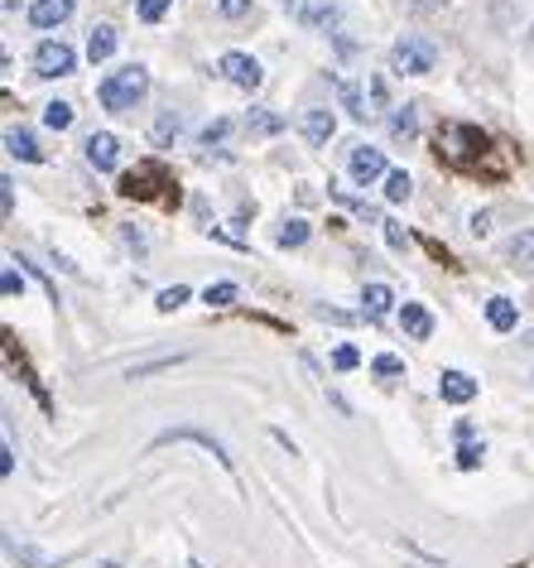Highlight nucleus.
Returning <instances> with one entry per match:
<instances>
[{
	"mask_svg": "<svg viewBox=\"0 0 534 568\" xmlns=\"http://www.w3.org/2000/svg\"><path fill=\"white\" fill-rule=\"evenodd\" d=\"M337 97H342V106H347L351 121H367L371 116V106H361V92L351 88V82H337Z\"/></svg>",
	"mask_w": 534,
	"mask_h": 568,
	"instance_id": "obj_21",
	"label": "nucleus"
},
{
	"mask_svg": "<svg viewBox=\"0 0 534 568\" xmlns=\"http://www.w3.org/2000/svg\"><path fill=\"white\" fill-rule=\"evenodd\" d=\"M34 73L39 78H68L78 73V53L63 44V39H44V44L34 49Z\"/></svg>",
	"mask_w": 534,
	"mask_h": 568,
	"instance_id": "obj_3",
	"label": "nucleus"
},
{
	"mask_svg": "<svg viewBox=\"0 0 534 568\" xmlns=\"http://www.w3.org/2000/svg\"><path fill=\"white\" fill-rule=\"evenodd\" d=\"M217 16L222 20H242V16H250V0H217Z\"/></svg>",
	"mask_w": 534,
	"mask_h": 568,
	"instance_id": "obj_30",
	"label": "nucleus"
},
{
	"mask_svg": "<svg viewBox=\"0 0 534 568\" xmlns=\"http://www.w3.org/2000/svg\"><path fill=\"white\" fill-rule=\"evenodd\" d=\"M458 453H462V458H458L462 467H476V463H482V448H476V444H462Z\"/></svg>",
	"mask_w": 534,
	"mask_h": 568,
	"instance_id": "obj_37",
	"label": "nucleus"
},
{
	"mask_svg": "<svg viewBox=\"0 0 534 568\" xmlns=\"http://www.w3.org/2000/svg\"><path fill=\"white\" fill-rule=\"evenodd\" d=\"M279 246H285V251H294V246H304V241H308V222L304 217H289L285 226H279Z\"/></svg>",
	"mask_w": 534,
	"mask_h": 568,
	"instance_id": "obj_22",
	"label": "nucleus"
},
{
	"mask_svg": "<svg viewBox=\"0 0 534 568\" xmlns=\"http://www.w3.org/2000/svg\"><path fill=\"white\" fill-rule=\"evenodd\" d=\"M102 568H121V564H102Z\"/></svg>",
	"mask_w": 534,
	"mask_h": 568,
	"instance_id": "obj_42",
	"label": "nucleus"
},
{
	"mask_svg": "<svg viewBox=\"0 0 534 568\" xmlns=\"http://www.w3.org/2000/svg\"><path fill=\"white\" fill-rule=\"evenodd\" d=\"M332 366H337V372H357V366H361V352L342 343V347L332 352Z\"/></svg>",
	"mask_w": 534,
	"mask_h": 568,
	"instance_id": "obj_29",
	"label": "nucleus"
},
{
	"mask_svg": "<svg viewBox=\"0 0 534 568\" xmlns=\"http://www.w3.org/2000/svg\"><path fill=\"white\" fill-rule=\"evenodd\" d=\"M501 255H505V265H511V270H530L534 265V226H530V232H515L501 246Z\"/></svg>",
	"mask_w": 534,
	"mask_h": 568,
	"instance_id": "obj_11",
	"label": "nucleus"
},
{
	"mask_svg": "<svg viewBox=\"0 0 534 568\" xmlns=\"http://www.w3.org/2000/svg\"><path fill=\"white\" fill-rule=\"evenodd\" d=\"M116 160H121V140L116 135H111V131L88 135V164L92 169H116Z\"/></svg>",
	"mask_w": 534,
	"mask_h": 568,
	"instance_id": "obj_9",
	"label": "nucleus"
},
{
	"mask_svg": "<svg viewBox=\"0 0 534 568\" xmlns=\"http://www.w3.org/2000/svg\"><path fill=\"white\" fill-rule=\"evenodd\" d=\"M486 323L496 333H511L515 323H520V314H515V304L511 300H486Z\"/></svg>",
	"mask_w": 534,
	"mask_h": 568,
	"instance_id": "obj_17",
	"label": "nucleus"
},
{
	"mask_svg": "<svg viewBox=\"0 0 534 568\" xmlns=\"http://www.w3.org/2000/svg\"><path fill=\"white\" fill-rule=\"evenodd\" d=\"M386 241H390V246H404V232H400V222H386Z\"/></svg>",
	"mask_w": 534,
	"mask_h": 568,
	"instance_id": "obj_40",
	"label": "nucleus"
},
{
	"mask_svg": "<svg viewBox=\"0 0 534 568\" xmlns=\"http://www.w3.org/2000/svg\"><path fill=\"white\" fill-rule=\"evenodd\" d=\"M227 135H232V121H213V125H203V145H222Z\"/></svg>",
	"mask_w": 534,
	"mask_h": 568,
	"instance_id": "obj_31",
	"label": "nucleus"
},
{
	"mask_svg": "<svg viewBox=\"0 0 534 568\" xmlns=\"http://www.w3.org/2000/svg\"><path fill=\"white\" fill-rule=\"evenodd\" d=\"M299 131H304L308 145H328L332 131H337V116L328 106H314V111H304V116H299Z\"/></svg>",
	"mask_w": 534,
	"mask_h": 568,
	"instance_id": "obj_7",
	"label": "nucleus"
},
{
	"mask_svg": "<svg viewBox=\"0 0 534 568\" xmlns=\"http://www.w3.org/2000/svg\"><path fill=\"white\" fill-rule=\"evenodd\" d=\"M178 135V116H160V121H154V140H160V145H164V140H174Z\"/></svg>",
	"mask_w": 534,
	"mask_h": 568,
	"instance_id": "obj_32",
	"label": "nucleus"
},
{
	"mask_svg": "<svg viewBox=\"0 0 534 568\" xmlns=\"http://www.w3.org/2000/svg\"><path fill=\"white\" fill-rule=\"evenodd\" d=\"M404 6H410V10H419V16H429V10H439L443 0H404Z\"/></svg>",
	"mask_w": 534,
	"mask_h": 568,
	"instance_id": "obj_38",
	"label": "nucleus"
},
{
	"mask_svg": "<svg viewBox=\"0 0 534 568\" xmlns=\"http://www.w3.org/2000/svg\"><path fill=\"white\" fill-rule=\"evenodd\" d=\"M222 78H227V82H236V88H242V92H256L260 88V82H265V68L256 63V59H250V53H222Z\"/></svg>",
	"mask_w": 534,
	"mask_h": 568,
	"instance_id": "obj_5",
	"label": "nucleus"
},
{
	"mask_svg": "<svg viewBox=\"0 0 534 568\" xmlns=\"http://www.w3.org/2000/svg\"><path fill=\"white\" fill-rule=\"evenodd\" d=\"M439 395H443L448 405H468L472 395H476V381L468 372H443L439 376Z\"/></svg>",
	"mask_w": 534,
	"mask_h": 568,
	"instance_id": "obj_10",
	"label": "nucleus"
},
{
	"mask_svg": "<svg viewBox=\"0 0 534 568\" xmlns=\"http://www.w3.org/2000/svg\"><path fill=\"white\" fill-rule=\"evenodd\" d=\"M0 207H6V217L16 212V183L10 179H0Z\"/></svg>",
	"mask_w": 534,
	"mask_h": 568,
	"instance_id": "obj_35",
	"label": "nucleus"
},
{
	"mask_svg": "<svg viewBox=\"0 0 534 568\" xmlns=\"http://www.w3.org/2000/svg\"><path fill=\"white\" fill-rule=\"evenodd\" d=\"M116 44H121V34L111 30V24H96L92 39H88V59H92V63H106L111 53H116Z\"/></svg>",
	"mask_w": 534,
	"mask_h": 568,
	"instance_id": "obj_15",
	"label": "nucleus"
},
{
	"mask_svg": "<svg viewBox=\"0 0 534 568\" xmlns=\"http://www.w3.org/2000/svg\"><path fill=\"white\" fill-rule=\"evenodd\" d=\"M16 554H20V559L30 564V568H53V559H44V554L30 549V545H16Z\"/></svg>",
	"mask_w": 534,
	"mask_h": 568,
	"instance_id": "obj_33",
	"label": "nucleus"
},
{
	"mask_svg": "<svg viewBox=\"0 0 534 568\" xmlns=\"http://www.w3.org/2000/svg\"><path fill=\"white\" fill-rule=\"evenodd\" d=\"M371 372H376V376H386V381H396V376H404V362H400V357H390V352H381V357L371 362Z\"/></svg>",
	"mask_w": 534,
	"mask_h": 568,
	"instance_id": "obj_28",
	"label": "nucleus"
},
{
	"mask_svg": "<svg viewBox=\"0 0 534 568\" xmlns=\"http://www.w3.org/2000/svg\"><path fill=\"white\" fill-rule=\"evenodd\" d=\"M164 444H198V448H207V453H213V458H217V463L232 473V453L222 448V438L203 434V429H193V424H178V429H164L160 438H154V448H164Z\"/></svg>",
	"mask_w": 534,
	"mask_h": 568,
	"instance_id": "obj_4",
	"label": "nucleus"
},
{
	"mask_svg": "<svg viewBox=\"0 0 534 568\" xmlns=\"http://www.w3.org/2000/svg\"><path fill=\"white\" fill-rule=\"evenodd\" d=\"M6 150L16 154V160H24V164H39L44 160V150H39V140H34V131H6Z\"/></svg>",
	"mask_w": 534,
	"mask_h": 568,
	"instance_id": "obj_13",
	"label": "nucleus"
},
{
	"mask_svg": "<svg viewBox=\"0 0 534 568\" xmlns=\"http://www.w3.org/2000/svg\"><path fill=\"white\" fill-rule=\"evenodd\" d=\"M44 125L49 131H68V125H73V102H49L44 106Z\"/></svg>",
	"mask_w": 534,
	"mask_h": 568,
	"instance_id": "obj_24",
	"label": "nucleus"
},
{
	"mask_svg": "<svg viewBox=\"0 0 534 568\" xmlns=\"http://www.w3.org/2000/svg\"><path fill=\"white\" fill-rule=\"evenodd\" d=\"M0 290L16 300V294H24V280H20V270H6V280H0Z\"/></svg>",
	"mask_w": 534,
	"mask_h": 568,
	"instance_id": "obj_34",
	"label": "nucleus"
},
{
	"mask_svg": "<svg viewBox=\"0 0 534 568\" xmlns=\"http://www.w3.org/2000/svg\"><path fill=\"white\" fill-rule=\"evenodd\" d=\"M525 347H534V333H530V337H525Z\"/></svg>",
	"mask_w": 534,
	"mask_h": 568,
	"instance_id": "obj_41",
	"label": "nucleus"
},
{
	"mask_svg": "<svg viewBox=\"0 0 534 568\" xmlns=\"http://www.w3.org/2000/svg\"><path fill=\"white\" fill-rule=\"evenodd\" d=\"M491 232V217H486V212H476V217H472V236H486Z\"/></svg>",
	"mask_w": 534,
	"mask_h": 568,
	"instance_id": "obj_39",
	"label": "nucleus"
},
{
	"mask_svg": "<svg viewBox=\"0 0 534 568\" xmlns=\"http://www.w3.org/2000/svg\"><path fill=\"white\" fill-rule=\"evenodd\" d=\"M193 568H203V564H193Z\"/></svg>",
	"mask_w": 534,
	"mask_h": 568,
	"instance_id": "obj_44",
	"label": "nucleus"
},
{
	"mask_svg": "<svg viewBox=\"0 0 534 568\" xmlns=\"http://www.w3.org/2000/svg\"><path fill=\"white\" fill-rule=\"evenodd\" d=\"M246 131L250 135H279V131H285V116H275V111H265V106H250Z\"/></svg>",
	"mask_w": 534,
	"mask_h": 568,
	"instance_id": "obj_18",
	"label": "nucleus"
},
{
	"mask_svg": "<svg viewBox=\"0 0 534 568\" xmlns=\"http://www.w3.org/2000/svg\"><path fill=\"white\" fill-rule=\"evenodd\" d=\"M390 304H396L390 284H367V294H361V308H367V318H386Z\"/></svg>",
	"mask_w": 534,
	"mask_h": 568,
	"instance_id": "obj_16",
	"label": "nucleus"
},
{
	"mask_svg": "<svg viewBox=\"0 0 534 568\" xmlns=\"http://www.w3.org/2000/svg\"><path fill=\"white\" fill-rule=\"evenodd\" d=\"M390 63H396V73L424 78L439 68V49H433V39H424V34H400L396 49H390Z\"/></svg>",
	"mask_w": 534,
	"mask_h": 568,
	"instance_id": "obj_2",
	"label": "nucleus"
},
{
	"mask_svg": "<svg viewBox=\"0 0 534 568\" xmlns=\"http://www.w3.org/2000/svg\"><path fill=\"white\" fill-rule=\"evenodd\" d=\"M332 20H337L332 0H308V6H304V24H332Z\"/></svg>",
	"mask_w": 534,
	"mask_h": 568,
	"instance_id": "obj_25",
	"label": "nucleus"
},
{
	"mask_svg": "<svg viewBox=\"0 0 534 568\" xmlns=\"http://www.w3.org/2000/svg\"><path fill=\"white\" fill-rule=\"evenodd\" d=\"M0 473H16V448H10V434H6V448H0Z\"/></svg>",
	"mask_w": 534,
	"mask_h": 568,
	"instance_id": "obj_36",
	"label": "nucleus"
},
{
	"mask_svg": "<svg viewBox=\"0 0 534 568\" xmlns=\"http://www.w3.org/2000/svg\"><path fill=\"white\" fill-rule=\"evenodd\" d=\"M400 328L410 333V337H433V314L424 304H404L400 308Z\"/></svg>",
	"mask_w": 534,
	"mask_h": 568,
	"instance_id": "obj_14",
	"label": "nucleus"
},
{
	"mask_svg": "<svg viewBox=\"0 0 534 568\" xmlns=\"http://www.w3.org/2000/svg\"><path fill=\"white\" fill-rule=\"evenodd\" d=\"M145 97H150V68H140V63L116 68V73L102 78V88H96V102L106 111H131L145 102Z\"/></svg>",
	"mask_w": 534,
	"mask_h": 568,
	"instance_id": "obj_1",
	"label": "nucleus"
},
{
	"mask_svg": "<svg viewBox=\"0 0 534 568\" xmlns=\"http://www.w3.org/2000/svg\"><path fill=\"white\" fill-rule=\"evenodd\" d=\"M154 179H164V169L160 164H145V169H135V174L121 179V193L125 197H154Z\"/></svg>",
	"mask_w": 534,
	"mask_h": 568,
	"instance_id": "obj_12",
	"label": "nucleus"
},
{
	"mask_svg": "<svg viewBox=\"0 0 534 568\" xmlns=\"http://www.w3.org/2000/svg\"><path fill=\"white\" fill-rule=\"evenodd\" d=\"M410 193H414V179L404 174V169H390V174H386V197H390V203H404Z\"/></svg>",
	"mask_w": 534,
	"mask_h": 568,
	"instance_id": "obj_20",
	"label": "nucleus"
},
{
	"mask_svg": "<svg viewBox=\"0 0 534 568\" xmlns=\"http://www.w3.org/2000/svg\"><path fill=\"white\" fill-rule=\"evenodd\" d=\"M73 10H78V0H34V6H30V24H34V30H53V24H63Z\"/></svg>",
	"mask_w": 534,
	"mask_h": 568,
	"instance_id": "obj_8",
	"label": "nucleus"
},
{
	"mask_svg": "<svg viewBox=\"0 0 534 568\" xmlns=\"http://www.w3.org/2000/svg\"><path fill=\"white\" fill-rule=\"evenodd\" d=\"M178 304H188V284H168L160 300H154V308H160V314H174Z\"/></svg>",
	"mask_w": 534,
	"mask_h": 568,
	"instance_id": "obj_26",
	"label": "nucleus"
},
{
	"mask_svg": "<svg viewBox=\"0 0 534 568\" xmlns=\"http://www.w3.org/2000/svg\"><path fill=\"white\" fill-rule=\"evenodd\" d=\"M530 49H534V30H530Z\"/></svg>",
	"mask_w": 534,
	"mask_h": 568,
	"instance_id": "obj_43",
	"label": "nucleus"
},
{
	"mask_svg": "<svg viewBox=\"0 0 534 568\" xmlns=\"http://www.w3.org/2000/svg\"><path fill=\"white\" fill-rule=\"evenodd\" d=\"M168 6H174V0H135V16L145 24H160L168 16Z\"/></svg>",
	"mask_w": 534,
	"mask_h": 568,
	"instance_id": "obj_27",
	"label": "nucleus"
},
{
	"mask_svg": "<svg viewBox=\"0 0 534 568\" xmlns=\"http://www.w3.org/2000/svg\"><path fill=\"white\" fill-rule=\"evenodd\" d=\"M414 131H419V116H414V102H404L396 116H390V135L396 140H414Z\"/></svg>",
	"mask_w": 534,
	"mask_h": 568,
	"instance_id": "obj_19",
	"label": "nucleus"
},
{
	"mask_svg": "<svg viewBox=\"0 0 534 568\" xmlns=\"http://www.w3.org/2000/svg\"><path fill=\"white\" fill-rule=\"evenodd\" d=\"M203 304H207V308H227V304H236V284H232V280L207 284V290H203Z\"/></svg>",
	"mask_w": 534,
	"mask_h": 568,
	"instance_id": "obj_23",
	"label": "nucleus"
},
{
	"mask_svg": "<svg viewBox=\"0 0 534 568\" xmlns=\"http://www.w3.org/2000/svg\"><path fill=\"white\" fill-rule=\"evenodd\" d=\"M347 174L357 179V183L386 179V174H390V169H386V154L376 150V145H357V150H351V160H347Z\"/></svg>",
	"mask_w": 534,
	"mask_h": 568,
	"instance_id": "obj_6",
	"label": "nucleus"
}]
</instances>
